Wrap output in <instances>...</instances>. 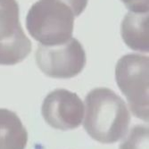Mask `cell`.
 <instances>
[{
  "label": "cell",
  "mask_w": 149,
  "mask_h": 149,
  "mask_svg": "<svg viewBox=\"0 0 149 149\" xmlns=\"http://www.w3.org/2000/svg\"><path fill=\"white\" fill-rule=\"evenodd\" d=\"M41 113L46 123L60 130L79 127L84 116V105L76 93L58 88L50 92L43 101Z\"/></svg>",
  "instance_id": "8992f818"
},
{
  "label": "cell",
  "mask_w": 149,
  "mask_h": 149,
  "mask_svg": "<svg viewBox=\"0 0 149 149\" xmlns=\"http://www.w3.org/2000/svg\"><path fill=\"white\" fill-rule=\"evenodd\" d=\"M83 126L97 142L113 144L126 136L130 114L125 102L107 88L92 89L85 98Z\"/></svg>",
  "instance_id": "7a4b0ae2"
},
{
  "label": "cell",
  "mask_w": 149,
  "mask_h": 149,
  "mask_svg": "<svg viewBox=\"0 0 149 149\" xmlns=\"http://www.w3.org/2000/svg\"><path fill=\"white\" fill-rule=\"evenodd\" d=\"M16 0H0V64L15 65L30 55L31 42L19 18Z\"/></svg>",
  "instance_id": "5b68a950"
},
{
  "label": "cell",
  "mask_w": 149,
  "mask_h": 149,
  "mask_svg": "<svg viewBox=\"0 0 149 149\" xmlns=\"http://www.w3.org/2000/svg\"><path fill=\"white\" fill-rule=\"evenodd\" d=\"M86 53L78 39L56 46L39 45L36 51V63L47 76L54 79H71L82 72L86 65Z\"/></svg>",
  "instance_id": "277c9868"
},
{
  "label": "cell",
  "mask_w": 149,
  "mask_h": 149,
  "mask_svg": "<svg viewBox=\"0 0 149 149\" xmlns=\"http://www.w3.org/2000/svg\"><path fill=\"white\" fill-rule=\"evenodd\" d=\"M148 56L129 54L117 62L115 67L116 82L129 103L133 115L148 121Z\"/></svg>",
  "instance_id": "3957f363"
},
{
  "label": "cell",
  "mask_w": 149,
  "mask_h": 149,
  "mask_svg": "<svg viewBox=\"0 0 149 149\" xmlns=\"http://www.w3.org/2000/svg\"><path fill=\"white\" fill-rule=\"evenodd\" d=\"M119 149H148V127L135 126L121 142Z\"/></svg>",
  "instance_id": "9c48e42d"
},
{
  "label": "cell",
  "mask_w": 149,
  "mask_h": 149,
  "mask_svg": "<svg viewBox=\"0 0 149 149\" xmlns=\"http://www.w3.org/2000/svg\"><path fill=\"white\" fill-rule=\"evenodd\" d=\"M125 6L133 13H148L149 0H120Z\"/></svg>",
  "instance_id": "30bf717a"
},
{
  "label": "cell",
  "mask_w": 149,
  "mask_h": 149,
  "mask_svg": "<svg viewBox=\"0 0 149 149\" xmlns=\"http://www.w3.org/2000/svg\"><path fill=\"white\" fill-rule=\"evenodd\" d=\"M27 142L28 132L17 114L0 108V149H25Z\"/></svg>",
  "instance_id": "ba28073f"
},
{
  "label": "cell",
  "mask_w": 149,
  "mask_h": 149,
  "mask_svg": "<svg viewBox=\"0 0 149 149\" xmlns=\"http://www.w3.org/2000/svg\"><path fill=\"white\" fill-rule=\"evenodd\" d=\"M120 33L124 43L130 48L148 53V13L129 12L121 22Z\"/></svg>",
  "instance_id": "52a82bcc"
},
{
  "label": "cell",
  "mask_w": 149,
  "mask_h": 149,
  "mask_svg": "<svg viewBox=\"0 0 149 149\" xmlns=\"http://www.w3.org/2000/svg\"><path fill=\"white\" fill-rule=\"evenodd\" d=\"M88 0H38L30 8L26 28L40 45L56 46L72 37L74 19L84 12Z\"/></svg>",
  "instance_id": "6da1fadb"
}]
</instances>
